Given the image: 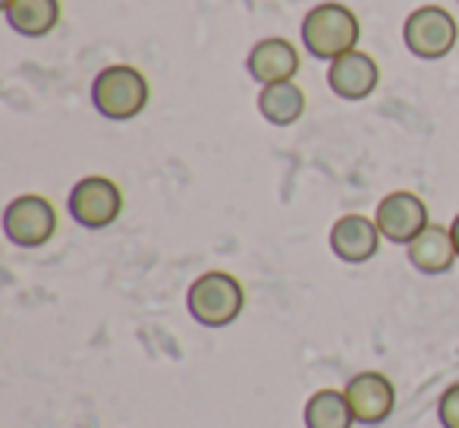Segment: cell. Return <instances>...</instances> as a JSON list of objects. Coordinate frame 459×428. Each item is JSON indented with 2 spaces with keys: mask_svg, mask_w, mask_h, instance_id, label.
I'll use <instances>...</instances> for the list:
<instances>
[{
  "mask_svg": "<svg viewBox=\"0 0 459 428\" xmlns=\"http://www.w3.org/2000/svg\"><path fill=\"white\" fill-rule=\"evenodd\" d=\"M359 35V16L343 4H318L302 20V45L318 60H337L356 51Z\"/></svg>",
  "mask_w": 459,
  "mask_h": 428,
  "instance_id": "cell-1",
  "label": "cell"
},
{
  "mask_svg": "<svg viewBox=\"0 0 459 428\" xmlns=\"http://www.w3.org/2000/svg\"><path fill=\"white\" fill-rule=\"evenodd\" d=\"M148 79L135 66L114 64L104 66L91 83V104L108 120H133L148 104Z\"/></svg>",
  "mask_w": 459,
  "mask_h": 428,
  "instance_id": "cell-2",
  "label": "cell"
},
{
  "mask_svg": "<svg viewBox=\"0 0 459 428\" xmlns=\"http://www.w3.org/2000/svg\"><path fill=\"white\" fill-rule=\"evenodd\" d=\"M189 315L204 328H227L239 319L246 306L243 287L227 271H208L189 287Z\"/></svg>",
  "mask_w": 459,
  "mask_h": 428,
  "instance_id": "cell-3",
  "label": "cell"
},
{
  "mask_svg": "<svg viewBox=\"0 0 459 428\" xmlns=\"http://www.w3.org/2000/svg\"><path fill=\"white\" fill-rule=\"evenodd\" d=\"M57 231V211L45 196H20L4 211V233L13 246L39 249Z\"/></svg>",
  "mask_w": 459,
  "mask_h": 428,
  "instance_id": "cell-4",
  "label": "cell"
},
{
  "mask_svg": "<svg viewBox=\"0 0 459 428\" xmlns=\"http://www.w3.org/2000/svg\"><path fill=\"white\" fill-rule=\"evenodd\" d=\"M456 20L444 7L412 10L406 26H403V41H406L409 54H415L421 60L446 57L453 51V45H456Z\"/></svg>",
  "mask_w": 459,
  "mask_h": 428,
  "instance_id": "cell-5",
  "label": "cell"
},
{
  "mask_svg": "<svg viewBox=\"0 0 459 428\" xmlns=\"http://www.w3.org/2000/svg\"><path fill=\"white\" fill-rule=\"evenodd\" d=\"M123 211V192L108 177H85L70 192V214L89 231L110 227Z\"/></svg>",
  "mask_w": 459,
  "mask_h": 428,
  "instance_id": "cell-6",
  "label": "cell"
},
{
  "mask_svg": "<svg viewBox=\"0 0 459 428\" xmlns=\"http://www.w3.org/2000/svg\"><path fill=\"white\" fill-rule=\"evenodd\" d=\"M375 224L390 243H412L428 227V205L415 192H390L377 202Z\"/></svg>",
  "mask_w": 459,
  "mask_h": 428,
  "instance_id": "cell-7",
  "label": "cell"
},
{
  "mask_svg": "<svg viewBox=\"0 0 459 428\" xmlns=\"http://www.w3.org/2000/svg\"><path fill=\"white\" fill-rule=\"evenodd\" d=\"M346 400H350V409L356 415V422L362 425H377L384 422L396 406V390L390 384L387 375L381 371H359V375L350 378L346 384Z\"/></svg>",
  "mask_w": 459,
  "mask_h": 428,
  "instance_id": "cell-8",
  "label": "cell"
},
{
  "mask_svg": "<svg viewBox=\"0 0 459 428\" xmlns=\"http://www.w3.org/2000/svg\"><path fill=\"white\" fill-rule=\"evenodd\" d=\"M377 83H381V70L375 57L362 51H350L331 60V70H327V85L343 101H362L377 89Z\"/></svg>",
  "mask_w": 459,
  "mask_h": 428,
  "instance_id": "cell-9",
  "label": "cell"
},
{
  "mask_svg": "<svg viewBox=\"0 0 459 428\" xmlns=\"http://www.w3.org/2000/svg\"><path fill=\"white\" fill-rule=\"evenodd\" d=\"M331 249L340 262L362 265L377 256L381 249V231L371 218L362 214H343L337 224L331 227Z\"/></svg>",
  "mask_w": 459,
  "mask_h": 428,
  "instance_id": "cell-10",
  "label": "cell"
},
{
  "mask_svg": "<svg viewBox=\"0 0 459 428\" xmlns=\"http://www.w3.org/2000/svg\"><path fill=\"white\" fill-rule=\"evenodd\" d=\"M246 66H249L252 79L262 85L287 83L299 73V51L287 39H264L249 51Z\"/></svg>",
  "mask_w": 459,
  "mask_h": 428,
  "instance_id": "cell-11",
  "label": "cell"
},
{
  "mask_svg": "<svg viewBox=\"0 0 459 428\" xmlns=\"http://www.w3.org/2000/svg\"><path fill=\"white\" fill-rule=\"evenodd\" d=\"M459 258L456 243H453L450 227L428 224L419 237L409 243V262L421 275H446L453 262Z\"/></svg>",
  "mask_w": 459,
  "mask_h": 428,
  "instance_id": "cell-12",
  "label": "cell"
},
{
  "mask_svg": "<svg viewBox=\"0 0 459 428\" xmlns=\"http://www.w3.org/2000/svg\"><path fill=\"white\" fill-rule=\"evenodd\" d=\"M10 29L26 39H41L60 22V0H10L4 7Z\"/></svg>",
  "mask_w": 459,
  "mask_h": 428,
  "instance_id": "cell-13",
  "label": "cell"
},
{
  "mask_svg": "<svg viewBox=\"0 0 459 428\" xmlns=\"http://www.w3.org/2000/svg\"><path fill=\"white\" fill-rule=\"evenodd\" d=\"M258 110L268 123L274 127H290L306 114V92L287 79V83L262 85V95H258Z\"/></svg>",
  "mask_w": 459,
  "mask_h": 428,
  "instance_id": "cell-14",
  "label": "cell"
},
{
  "mask_svg": "<svg viewBox=\"0 0 459 428\" xmlns=\"http://www.w3.org/2000/svg\"><path fill=\"white\" fill-rule=\"evenodd\" d=\"M356 415L343 390H318L306 403V428H352Z\"/></svg>",
  "mask_w": 459,
  "mask_h": 428,
  "instance_id": "cell-15",
  "label": "cell"
},
{
  "mask_svg": "<svg viewBox=\"0 0 459 428\" xmlns=\"http://www.w3.org/2000/svg\"><path fill=\"white\" fill-rule=\"evenodd\" d=\"M437 419L444 428H459V384L444 390V397L437 403Z\"/></svg>",
  "mask_w": 459,
  "mask_h": 428,
  "instance_id": "cell-16",
  "label": "cell"
},
{
  "mask_svg": "<svg viewBox=\"0 0 459 428\" xmlns=\"http://www.w3.org/2000/svg\"><path fill=\"white\" fill-rule=\"evenodd\" d=\"M450 233H453V243H456V252H459V214H456V218H453Z\"/></svg>",
  "mask_w": 459,
  "mask_h": 428,
  "instance_id": "cell-17",
  "label": "cell"
},
{
  "mask_svg": "<svg viewBox=\"0 0 459 428\" xmlns=\"http://www.w3.org/2000/svg\"><path fill=\"white\" fill-rule=\"evenodd\" d=\"M7 4H10V0H0V7H7Z\"/></svg>",
  "mask_w": 459,
  "mask_h": 428,
  "instance_id": "cell-18",
  "label": "cell"
},
{
  "mask_svg": "<svg viewBox=\"0 0 459 428\" xmlns=\"http://www.w3.org/2000/svg\"><path fill=\"white\" fill-rule=\"evenodd\" d=\"M456 4H459V0H456Z\"/></svg>",
  "mask_w": 459,
  "mask_h": 428,
  "instance_id": "cell-19",
  "label": "cell"
}]
</instances>
